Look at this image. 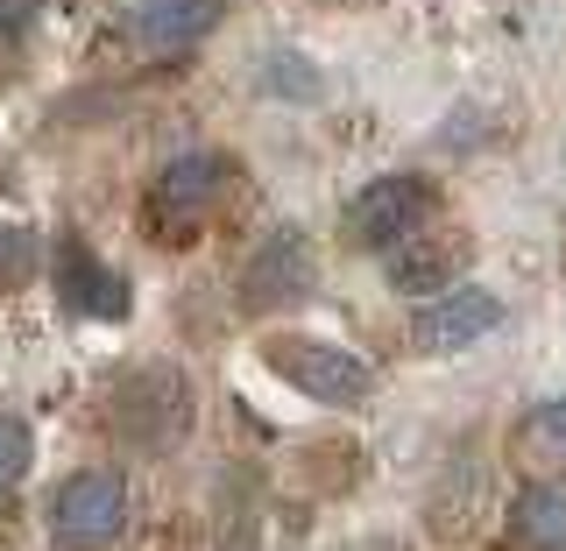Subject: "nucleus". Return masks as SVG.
Wrapping results in <instances>:
<instances>
[{
	"instance_id": "obj_13",
	"label": "nucleus",
	"mask_w": 566,
	"mask_h": 551,
	"mask_svg": "<svg viewBox=\"0 0 566 551\" xmlns=\"http://www.w3.org/2000/svg\"><path fill=\"white\" fill-rule=\"evenodd\" d=\"M29 459H35V432L14 411H0V495L29 474Z\"/></svg>"
},
{
	"instance_id": "obj_2",
	"label": "nucleus",
	"mask_w": 566,
	"mask_h": 551,
	"mask_svg": "<svg viewBox=\"0 0 566 551\" xmlns=\"http://www.w3.org/2000/svg\"><path fill=\"white\" fill-rule=\"evenodd\" d=\"M50 544L57 551H114L128 538V481L114 467H78L50 495Z\"/></svg>"
},
{
	"instance_id": "obj_14",
	"label": "nucleus",
	"mask_w": 566,
	"mask_h": 551,
	"mask_svg": "<svg viewBox=\"0 0 566 551\" xmlns=\"http://www.w3.org/2000/svg\"><path fill=\"white\" fill-rule=\"evenodd\" d=\"M35 262H43V247H35V234H22V226H0V290L29 283V276H35Z\"/></svg>"
},
{
	"instance_id": "obj_10",
	"label": "nucleus",
	"mask_w": 566,
	"mask_h": 551,
	"mask_svg": "<svg viewBox=\"0 0 566 551\" xmlns=\"http://www.w3.org/2000/svg\"><path fill=\"white\" fill-rule=\"evenodd\" d=\"M468 255V241H447V234H432V226H424L418 241H403L397 255H389V283H397V290H453V262Z\"/></svg>"
},
{
	"instance_id": "obj_8",
	"label": "nucleus",
	"mask_w": 566,
	"mask_h": 551,
	"mask_svg": "<svg viewBox=\"0 0 566 551\" xmlns=\"http://www.w3.org/2000/svg\"><path fill=\"white\" fill-rule=\"evenodd\" d=\"M227 184H234V156H220V149H185V156H170L164 177H156V212L199 220V212L220 205Z\"/></svg>"
},
{
	"instance_id": "obj_4",
	"label": "nucleus",
	"mask_w": 566,
	"mask_h": 551,
	"mask_svg": "<svg viewBox=\"0 0 566 551\" xmlns=\"http://www.w3.org/2000/svg\"><path fill=\"white\" fill-rule=\"evenodd\" d=\"M312 241L305 234H270L248 255V269H241V311H255V318H276V311H297L312 297Z\"/></svg>"
},
{
	"instance_id": "obj_3",
	"label": "nucleus",
	"mask_w": 566,
	"mask_h": 551,
	"mask_svg": "<svg viewBox=\"0 0 566 551\" xmlns=\"http://www.w3.org/2000/svg\"><path fill=\"white\" fill-rule=\"evenodd\" d=\"M439 212V191L424 184V177H376V184L361 191V199L347 205V234L354 247H382V255H397L403 241H418L424 226H432Z\"/></svg>"
},
{
	"instance_id": "obj_9",
	"label": "nucleus",
	"mask_w": 566,
	"mask_h": 551,
	"mask_svg": "<svg viewBox=\"0 0 566 551\" xmlns=\"http://www.w3.org/2000/svg\"><path fill=\"white\" fill-rule=\"evenodd\" d=\"M510 544L517 551H566V481H531L510 502Z\"/></svg>"
},
{
	"instance_id": "obj_5",
	"label": "nucleus",
	"mask_w": 566,
	"mask_h": 551,
	"mask_svg": "<svg viewBox=\"0 0 566 551\" xmlns=\"http://www.w3.org/2000/svg\"><path fill=\"white\" fill-rule=\"evenodd\" d=\"M495 326H503V297L482 290V283H453V290H439L432 305H418L411 340L424 353H468V347H482Z\"/></svg>"
},
{
	"instance_id": "obj_12",
	"label": "nucleus",
	"mask_w": 566,
	"mask_h": 551,
	"mask_svg": "<svg viewBox=\"0 0 566 551\" xmlns=\"http://www.w3.org/2000/svg\"><path fill=\"white\" fill-rule=\"evenodd\" d=\"M255 85L262 93H291V106H312L318 93H326V78H318V71L297 57V50H270V57H262V71H255Z\"/></svg>"
},
{
	"instance_id": "obj_7",
	"label": "nucleus",
	"mask_w": 566,
	"mask_h": 551,
	"mask_svg": "<svg viewBox=\"0 0 566 551\" xmlns=\"http://www.w3.org/2000/svg\"><path fill=\"white\" fill-rule=\"evenodd\" d=\"M57 290H64V311H78V318H120L128 311V276L106 269L78 234L57 241Z\"/></svg>"
},
{
	"instance_id": "obj_15",
	"label": "nucleus",
	"mask_w": 566,
	"mask_h": 551,
	"mask_svg": "<svg viewBox=\"0 0 566 551\" xmlns=\"http://www.w3.org/2000/svg\"><path fill=\"white\" fill-rule=\"evenodd\" d=\"M29 8H35V0H8V8H0V35H22V22H29Z\"/></svg>"
},
{
	"instance_id": "obj_1",
	"label": "nucleus",
	"mask_w": 566,
	"mask_h": 551,
	"mask_svg": "<svg viewBox=\"0 0 566 551\" xmlns=\"http://www.w3.org/2000/svg\"><path fill=\"white\" fill-rule=\"evenodd\" d=\"M262 368L276 382H291L297 396L326 403V411H361L376 396V368L333 340H312V332H270L262 340Z\"/></svg>"
},
{
	"instance_id": "obj_11",
	"label": "nucleus",
	"mask_w": 566,
	"mask_h": 551,
	"mask_svg": "<svg viewBox=\"0 0 566 551\" xmlns=\"http://www.w3.org/2000/svg\"><path fill=\"white\" fill-rule=\"evenodd\" d=\"M517 453H524V467H538V474H553V481H566V396L531 403L524 424H517Z\"/></svg>"
},
{
	"instance_id": "obj_6",
	"label": "nucleus",
	"mask_w": 566,
	"mask_h": 551,
	"mask_svg": "<svg viewBox=\"0 0 566 551\" xmlns=\"http://www.w3.org/2000/svg\"><path fill=\"white\" fill-rule=\"evenodd\" d=\"M227 0H135L128 8V35L135 50H156V57H185L199 50L212 29H220Z\"/></svg>"
}]
</instances>
